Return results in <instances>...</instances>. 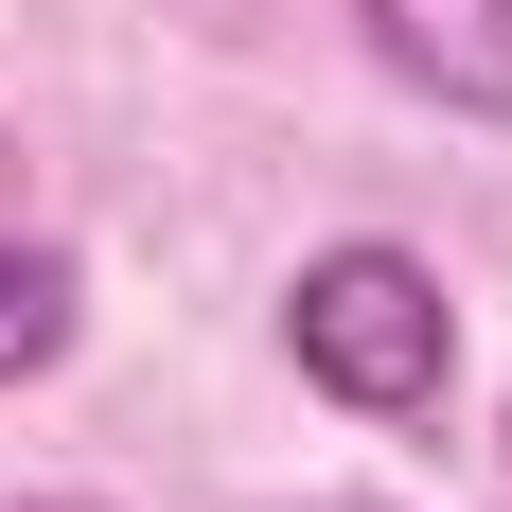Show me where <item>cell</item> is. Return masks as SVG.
Listing matches in <instances>:
<instances>
[{
  "label": "cell",
  "mask_w": 512,
  "mask_h": 512,
  "mask_svg": "<svg viewBox=\"0 0 512 512\" xmlns=\"http://www.w3.org/2000/svg\"><path fill=\"white\" fill-rule=\"evenodd\" d=\"M283 336H301V371L336 407H371V424H424L442 371H460V301H442V265H407V248H318L301 283H283Z\"/></svg>",
  "instance_id": "obj_1"
},
{
  "label": "cell",
  "mask_w": 512,
  "mask_h": 512,
  "mask_svg": "<svg viewBox=\"0 0 512 512\" xmlns=\"http://www.w3.org/2000/svg\"><path fill=\"white\" fill-rule=\"evenodd\" d=\"M371 53H389V89L460 106V124H512V0H354Z\"/></svg>",
  "instance_id": "obj_2"
},
{
  "label": "cell",
  "mask_w": 512,
  "mask_h": 512,
  "mask_svg": "<svg viewBox=\"0 0 512 512\" xmlns=\"http://www.w3.org/2000/svg\"><path fill=\"white\" fill-rule=\"evenodd\" d=\"M71 318H89L71 248H36V230H0V389H36V371L71 354Z\"/></svg>",
  "instance_id": "obj_3"
}]
</instances>
